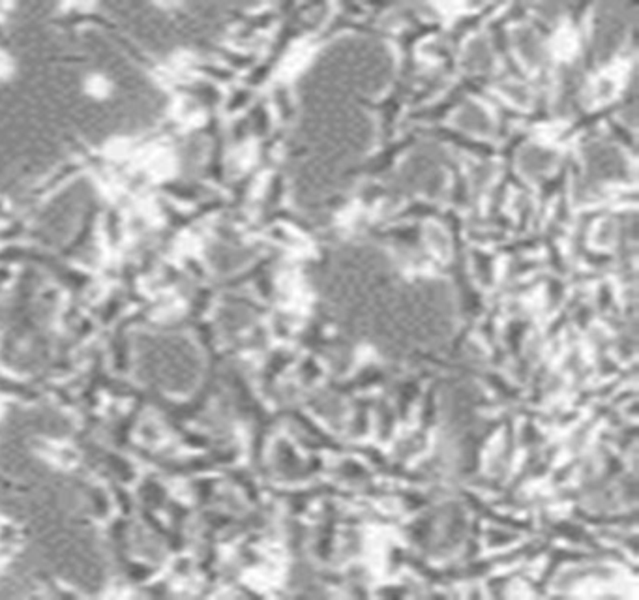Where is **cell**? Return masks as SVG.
<instances>
[{"label":"cell","instance_id":"1","mask_svg":"<svg viewBox=\"0 0 639 600\" xmlns=\"http://www.w3.org/2000/svg\"><path fill=\"white\" fill-rule=\"evenodd\" d=\"M458 124L469 131H480V133L489 130L488 117H484V113L478 107H469V109L461 111V115H458Z\"/></svg>","mask_w":639,"mask_h":600}]
</instances>
